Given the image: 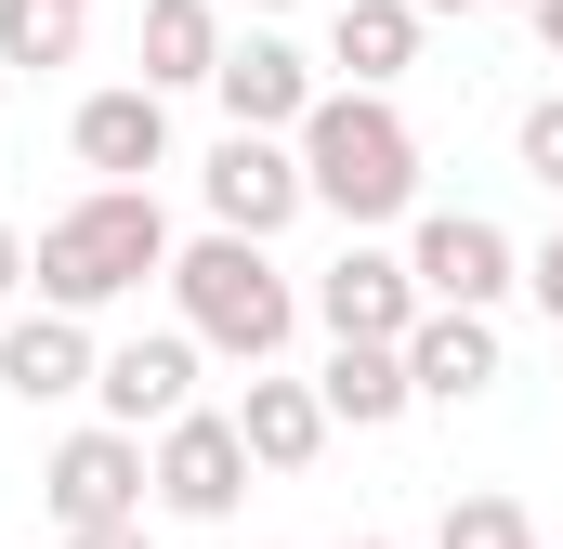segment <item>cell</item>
<instances>
[{
  "instance_id": "obj_12",
  "label": "cell",
  "mask_w": 563,
  "mask_h": 549,
  "mask_svg": "<svg viewBox=\"0 0 563 549\" xmlns=\"http://www.w3.org/2000/svg\"><path fill=\"white\" fill-rule=\"evenodd\" d=\"M407 380H420V406H485V393H498V314L420 301V327H407Z\"/></svg>"
},
{
  "instance_id": "obj_27",
  "label": "cell",
  "mask_w": 563,
  "mask_h": 549,
  "mask_svg": "<svg viewBox=\"0 0 563 549\" xmlns=\"http://www.w3.org/2000/svg\"><path fill=\"white\" fill-rule=\"evenodd\" d=\"M250 13H288V0H250Z\"/></svg>"
},
{
  "instance_id": "obj_13",
  "label": "cell",
  "mask_w": 563,
  "mask_h": 549,
  "mask_svg": "<svg viewBox=\"0 0 563 549\" xmlns=\"http://www.w3.org/2000/svg\"><path fill=\"white\" fill-rule=\"evenodd\" d=\"M210 92H223V132H301V105H314V66L288 53L276 26H250V40H223Z\"/></svg>"
},
{
  "instance_id": "obj_6",
  "label": "cell",
  "mask_w": 563,
  "mask_h": 549,
  "mask_svg": "<svg viewBox=\"0 0 563 549\" xmlns=\"http://www.w3.org/2000/svg\"><path fill=\"white\" fill-rule=\"evenodd\" d=\"M407 274H420V301H472V314H498V301L525 288V249H511L485 210H420Z\"/></svg>"
},
{
  "instance_id": "obj_4",
  "label": "cell",
  "mask_w": 563,
  "mask_h": 549,
  "mask_svg": "<svg viewBox=\"0 0 563 549\" xmlns=\"http://www.w3.org/2000/svg\"><path fill=\"white\" fill-rule=\"evenodd\" d=\"M144 471H157V511L170 524H223L236 497H250V432H236V406H184L157 418V445H144Z\"/></svg>"
},
{
  "instance_id": "obj_24",
  "label": "cell",
  "mask_w": 563,
  "mask_h": 549,
  "mask_svg": "<svg viewBox=\"0 0 563 549\" xmlns=\"http://www.w3.org/2000/svg\"><path fill=\"white\" fill-rule=\"evenodd\" d=\"M525 26H538V40H551V53H563V0H525Z\"/></svg>"
},
{
  "instance_id": "obj_15",
  "label": "cell",
  "mask_w": 563,
  "mask_h": 549,
  "mask_svg": "<svg viewBox=\"0 0 563 549\" xmlns=\"http://www.w3.org/2000/svg\"><path fill=\"white\" fill-rule=\"evenodd\" d=\"M314 393H328V418H341V432H394V418L420 406V380H407V340H328Z\"/></svg>"
},
{
  "instance_id": "obj_5",
  "label": "cell",
  "mask_w": 563,
  "mask_h": 549,
  "mask_svg": "<svg viewBox=\"0 0 563 549\" xmlns=\"http://www.w3.org/2000/svg\"><path fill=\"white\" fill-rule=\"evenodd\" d=\"M197 197H210V223H236V236H288V223L314 210L301 144H288V132H223V144H210V170H197Z\"/></svg>"
},
{
  "instance_id": "obj_29",
  "label": "cell",
  "mask_w": 563,
  "mask_h": 549,
  "mask_svg": "<svg viewBox=\"0 0 563 549\" xmlns=\"http://www.w3.org/2000/svg\"><path fill=\"white\" fill-rule=\"evenodd\" d=\"M79 13H92V0H79Z\"/></svg>"
},
{
  "instance_id": "obj_22",
  "label": "cell",
  "mask_w": 563,
  "mask_h": 549,
  "mask_svg": "<svg viewBox=\"0 0 563 549\" xmlns=\"http://www.w3.org/2000/svg\"><path fill=\"white\" fill-rule=\"evenodd\" d=\"M66 549H157V537H144V511H132V524H66Z\"/></svg>"
},
{
  "instance_id": "obj_9",
  "label": "cell",
  "mask_w": 563,
  "mask_h": 549,
  "mask_svg": "<svg viewBox=\"0 0 563 549\" xmlns=\"http://www.w3.org/2000/svg\"><path fill=\"white\" fill-rule=\"evenodd\" d=\"M314 327L328 340H407L420 327V274H407V249H341V262L314 274Z\"/></svg>"
},
{
  "instance_id": "obj_25",
  "label": "cell",
  "mask_w": 563,
  "mask_h": 549,
  "mask_svg": "<svg viewBox=\"0 0 563 549\" xmlns=\"http://www.w3.org/2000/svg\"><path fill=\"white\" fill-rule=\"evenodd\" d=\"M420 13H485V0H420Z\"/></svg>"
},
{
  "instance_id": "obj_16",
  "label": "cell",
  "mask_w": 563,
  "mask_h": 549,
  "mask_svg": "<svg viewBox=\"0 0 563 549\" xmlns=\"http://www.w3.org/2000/svg\"><path fill=\"white\" fill-rule=\"evenodd\" d=\"M328 66H341L354 92H394V79L420 66V0H341V13H328Z\"/></svg>"
},
{
  "instance_id": "obj_7",
  "label": "cell",
  "mask_w": 563,
  "mask_h": 549,
  "mask_svg": "<svg viewBox=\"0 0 563 549\" xmlns=\"http://www.w3.org/2000/svg\"><path fill=\"white\" fill-rule=\"evenodd\" d=\"M40 497H53V524H132L144 497H157V471H144V432H119V418L66 432V445H53V471H40Z\"/></svg>"
},
{
  "instance_id": "obj_19",
  "label": "cell",
  "mask_w": 563,
  "mask_h": 549,
  "mask_svg": "<svg viewBox=\"0 0 563 549\" xmlns=\"http://www.w3.org/2000/svg\"><path fill=\"white\" fill-rule=\"evenodd\" d=\"M432 549H538V511L525 497H445Z\"/></svg>"
},
{
  "instance_id": "obj_20",
  "label": "cell",
  "mask_w": 563,
  "mask_h": 549,
  "mask_svg": "<svg viewBox=\"0 0 563 549\" xmlns=\"http://www.w3.org/2000/svg\"><path fill=\"white\" fill-rule=\"evenodd\" d=\"M511 157H525V183H551V197H563V92H538V105L511 119Z\"/></svg>"
},
{
  "instance_id": "obj_2",
  "label": "cell",
  "mask_w": 563,
  "mask_h": 549,
  "mask_svg": "<svg viewBox=\"0 0 563 549\" xmlns=\"http://www.w3.org/2000/svg\"><path fill=\"white\" fill-rule=\"evenodd\" d=\"M144 274H170V210H157V183H92L79 210H53V223L26 236V288L66 301V314L132 301Z\"/></svg>"
},
{
  "instance_id": "obj_18",
  "label": "cell",
  "mask_w": 563,
  "mask_h": 549,
  "mask_svg": "<svg viewBox=\"0 0 563 549\" xmlns=\"http://www.w3.org/2000/svg\"><path fill=\"white\" fill-rule=\"evenodd\" d=\"M79 26H92L79 0H0V66H26V79L40 66H79Z\"/></svg>"
},
{
  "instance_id": "obj_3",
  "label": "cell",
  "mask_w": 563,
  "mask_h": 549,
  "mask_svg": "<svg viewBox=\"0 0 563 549\" xmlns=\"http://www.w3.org/2000/svg\"><path fill=\"white\" fill-rule=\"evenodd\" d=\"M288 144H301L314 210H341L354 236L420 210V132L394 119V92H354V79H341V92H314V105H301V132H288Z\"/></svg>"
},
{
  "instance_id": "obj_23",
  "label": "cell",
  "mask_w": 563,
  "mask_h": 549,
  "mask_svg": "<svg viewBox=\"0 0 563 549\" xmlns=\"http://www.w3.org/2000/svg\"><path fill=\"white\" fill-rule=\"evenodd\" d=\"M13 288H26V236L0 223V314H13Z\"/></svg>"
},
{
  "instance_id": "obj_11",
  "label": "cell",
  "mask_w": 563,
  "mask_h": 549,
  "mask_svg": "<svg viewBox=\"0 0 563 549\" xmlns=\"http://www.w3.org/2000/svg\"><path fill=\"white\" fill-rule=\"evenodd\" d=\"M92 406L119 418V432L184 418V406H197V327H144V340H119V354L92 367Z\"/></svg>"
},
{
  "instance_id": "obj_17",
  "label": "cell",
  "mask_w": 563,
  "mask_h": 549,
  "mask_svg": "<svg viewBox=\"0 0 563 549\" xmlns=\"http://www.w3.org/2000/svg\"><path fill=\"white\" fill-rule=\"evenodd\" d=\"M223 66V13L210 0H144V79L157 92H210Z\"/></svg>"
},
{
  "instance_id": "obj_8",
  "label": "cell",
  "mask_w": 563,
  "mask_h": 549,
  "mask_svg": "<svg viewBox=\"0 0 563 549\" xmlns=\"http://www.w3.org/2000/svg\"><path fill=\"white\" fill-rule=\"evenodd\" d=\"M66 144H79V170H92V183H144V170H170V92H157V79L79 92Z\"/></svg>"
},
{
  "instance_id": "obj_14",
  "label": "cell",
  "mask_w": 563,
  "mask_h": 549,
  "mask_svg": "<svg viewBox=\"0 0 563 549\" xmlns=\"http://www.w3.org/2000/svg\"><path fill=\"white\" fill-rule=\"evenodd\" d=\"M236 432H250V458H263V471H314L341 418H328V393H314V380H288V367H250V393H236Z\"/></svg>"
},
{
  "instance_id": "obj_1",
  "label": "cell",
  "mask_w": 563,
  "mask_h": 549,
  "mask_svg": "<svg viewBox=\"0 0 563 549\" xmlns=\"http://www.w3.org/2000/svg\"><path fill=\"white\" fill-rule=\"evenodd\" d=\"M170 314L197 327V354H223V367H276L288 340H301V288L276 274V236H236V223H210L197 249H170Z\"/></svg>"
},
{
  "instance_id": "obj_10",
  "label": "cell",
  "mask_w": 563,
  "mask_h": 549,
  "mask_svg": "<svg viewBox=\"0 0 563 549\" xmlns=\"http://www.w3.org/2000/svg\"><path fill=\"white\" fill-rule=\"evenodd\" d=\"M92 314H66V301H40V314H0V393L13 406H66V393H92Z\"/></svg>"
},
{
  "instance_id": "obj_21",
  "label": "cell",
  "mask_w": 563,
  "mask_h": 549,
  "mask_svg": "<svg viewBox=\"0 0 563 549\" xmlns=\"http://www.w3.org/2000/svg\"><path fill=\"white\" fill-rule=\"evenodd\" d=\"M525 288H538V314H551V327H563V223H551V236H538V249H525Z\"/></svg>"
},
{
  "instance_id": "obj_28",
  "label": "cell",
  "mask_w": 563,
  "mask_h": 549,
  "mask_svg": "<svg viewBox=\"0 0 563 549\" xmlns=\"http://www.w3.org/2000/svg\"><path fill=\"white\" fill-rule=\"evenodd\" d=\"M511 13H525V0H511Z\"/></svg>"
},
{
  "instance_id": "obj_26",
  "label": "cell",
  "mask_w": 563,
  "mask_h": 549,
  "mask_svg": "<svg viewBox=\"0 0 563 549\" xmlns=\"http://www.w3.org/2000/svg\"><path fill=\"white\" fill-rule=\"evenodd\" d=\"M341 549H394V537H341Z\"/></svg>"
}]
</instances>
